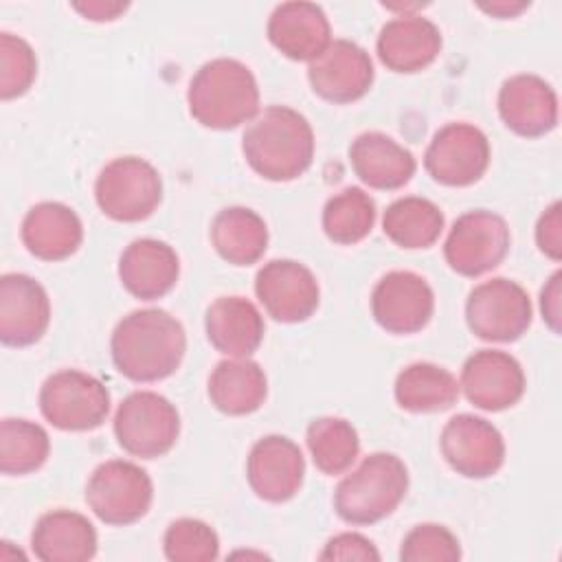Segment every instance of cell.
Masks as SVG:
<instances>
[{
  "mask_svg": "<svg viewBox=\"0 0 562 562\" xmlns=\"http://www.w3.org/2000/svg\"><path fill=\"white\" fill-rule=\"evenodd\" d=\"M187 351L182 323L160 307L123 316L110 338L116 371L132 382H158L176 373Z\"/></svg>",
  "mask_w": 562,
  "mask_h": 562,
  "instance_id": "1",
  "label": "cell"
},
{
  "mask_svg": "<svg viewBox=\"0 0 562 562\" xmlns=\"http://www.w3.org/2000/svg\"><path fill=\"white\" fill-rule=\"evenodd\" d=\"M241 151L261 178L290 182L303 176L314 160V132L301 112L288 105H270L246 127Z\"/></svg>",
  "mask_w": 562,
  "mask_h": 562,
  "instance_id": "2",
  "label": "cell"
},
{
  "mask_svg": "<svg viewBox=\"0 0 562 562\" xmlns=\"http://www.w3.org/2000/svg\"><path fill=\"white\" fill-rule=\"evenodd\" d=\"M191 116L209 130H235L259 114V86L239 59L217 57L202 64L189 81Z\"/></svg>",
  "mask_w": 562,
  "mask_h": 562,
  "instance_id": "3",
  "label": "cell"
},
{
  "mask_svg": "<svg viewBox=\"0 0 562 562\" xmlns=\"http://www.w3.org/2000/svg\"><path fill=\"white\" fill-rule=\"evenodd\" d=\"M408 490V470L393 452H373L345 474L334 492V509L349 525H373L391 516Z\"/></svg>",
  "mask_w": 562,
  "mask_h": 562,
  "instance_id": "4",
  "label": "cell"
},
{
  "mask_svg": "<svg viewBox=\"0 0 562 562\" xmlns=\"http://www.w3.org/2000/svg\"><path fill=\"white\" fill-rule=\"evenodd\" d=\"M94 200L114 222H143L162 202L160 173L145 158H114L97 176Z\"/></svg>",
  "mask_w": 562,
  "mask_h": 562,
  "instance_id": "5",
  "label": "cell"
},
{
  "mask_svg": "<svg viewBox=\"0 0 562 562\" xmlns=\"http://www.w3.org/2000/svg\"><path fill=\"white\" fill-rule=\"evenodd\" d=\"M178 435L180 413L156 391L130 393L114 413V437L132 457L158 459L176 446Z\"/></svg>",
  "mask_w": 562,
  "mask_h": 562,
  "instance_id": "6",
  "label": "cell"
},
{
  "mask_svg": "<svg viewBox=\"0 0 562 562\" xmlns=\"http://www.w3.org/2000/svg\"><path fill=\"white\" fill-rule=\"evenodd\" d=\"M37 402L50 426L70 432L94 430L110 415L108 386L79 369H61L48 375L40 389Z\"/></svg>",
  "mask_w": 562,
  "mask_h": 562,
  "instance_id": "7",
  "label": "cell"
},
{
  "mask_svg": "<svg viewBox=\"0 0 562 562\" xmlns=\"http://www.w3.org/2000/svg\"><path fill=\"white\" fill-rule=\"evenodd\" d=\"M154 501V483L149 474L125 459L99 463L86 483V503L92 514L114 527L140 520Z\"/></svg>",
  "mask_w": 562,
  "mask_h": 562,
  "instance_id": "8",
  "label": "cell"
},
{
  "mask_svg": "<svg viewBox=\"0 0 562 562\" xmlns=\"http://www.w3.org/2000/svg\"><path fill=\"white\" fill-rule=\"evenodd\" d=\"M533 307L527 290L505 277L472 288L465 301L470 331L487 342H514L531 325Z\"/></svg>",
  "mask_w": 562,
  "mask_h": 562,
  "instance_id": "9",
  "label": "cell"
},
{
  "mask_svg": "<svg viewBox=\"0 0 562 562\" xmlns=\"http://www.w3.org/2000/svg\"><path fill=\"white\" fill-rule=\"evenodd\" d=\"M509 241L505 217L474 209L454 220L443 244V257L457 274L474 279L494 270L507 257Z\"/></svg>",
  "mask_w": 562,
  "mask_h": 562,
  "instance_id": "10",
  "label": "cell"
},
{
  "mask_svg": "<svg viewBox=\"0 0 562 562\" xmlns=\"http://www.w3.org/2000/svg\"><path fill=\"white\" fill-rule=\"evenodd\" d=\"M424 167L443 187H470L490 167V140L472 123H448L428 143Z\"/></svg>",
  "mask_w": 562,
  "mask_h": 562,
  "instance_id": "11",
  "label": "cell"
},
{
  "mask_svg": "<svg viewBox=\"0 0 562 562\" xmlns=\"http://www.w3.org/2000/svg\"><path fill=\"white\" fill-rule=\"evenodd\" d=\"M439 448L448 465L465 479L494 476L505 463L501 430L472 413H459L446 422Z\"/></svg>",
  "mask_w": 562,
  "mask_h": 562,
  "instance_id": "12",
  "label": "cell"
},
{
  "mask_svg": "<svg viewBox=\"0 0 562 562\" xmlns=\"http://www.w3.org/2000/svg\"><path fill=\"white\" fill-rule=\"evenodd\" d=\"M435 312V292L428 281L411 270H391L371 292L375 323L397 336L422 331Z\"/></svg>",
  "mask_w": 562,
  "mask_h": 562,
  "instance_id": "13",
  "label": "cell"
},
{
  "mask_svg": "<svg viewBox=\"0 0 562 562\" xmlns=\"http://www.w3.org/2000/svg\"><path fill=\"white\" fill-rule=\"evenodd\" d=\"M255 294L268 316L279 323L307 321L321 301L314 272L294 259H272L255 277Z\"/></svg>",
  "mask_w": 562,
  "mask_h": 562,
  "instance_id": "14",
  "label": "cell"
},
{
  "mask_svg": "<svg viewBox=\"0 0 562 562\" xmlns=\"http://www.w3.org/2000/svg\"><path fill=\"white\" fill-rule=\"evenodd\" d=\"M459 389L476 408L498 413L522 397L525 371L507 351L479 349L463 362Z\"/></svg>",
  "mask_w": 562,
  "mask_h": 562,
  "instance_id": "15",
  "label": "cell"
},
{
  "mask_svg": "<svg viewBox=\"0 0 562 562\" xmlns=\"http://www.w3.org/2000/svg\"><path fill=\"white\" fill-rule=\"evenodd\" d=\"M375 70L369 53L351 40H334L307 66V79L321 99L329 103H353L362 99Z\"/></svg>",
  "mask_w": 562,
  "mask_h": 562,
  "instance_id": "16",
  "label": "cell"
},
{
  "mask_svg": "<svg viewBox=\"0 0 562 562\" xmlns=\"http://www.w3.org/2000/svg\"><path fill=\"white\" fill-rule=\"evenodd\" d=\"M246 476L250 490L268 503H285L296 496L305 476L301 448L283 435L257 439L248 452Z\"/></svg>",
  "mask_w": 562,
  "mask_h": 562,
  "instance_id": "17",
  "label": "cell"
},
{
  "mask_svg": "<svg viewBox=\"0 0 562 562\" xmlns=\"http://www.w3.org/2000/svg\"><path fill=\"white\" fill-rule=\"evenodd\" d=\"M50 301L40 281L22 272L0 277V340L7 347L35 345L48 329Z\"/></svg>",
  "mask_w": 562,
  "mask_h": 562,
  "instance_id": "18",
  "label": "cell"
},
{
  "mask_svg": "<svg viewBox=\"0 0 562 562\" xmlns=\"http://www.w3.org/2000/svg\"><path fill=\"white\" fill-rule=\"evenodd\" d=\"M496 103L501 121L518 136L538 138L558 125V94L538 75L520 72L505 79Z\"/></svg>",
  "mask_w": 562,
  "mask_h": 562,
  "instance_id": "19",
  "label": "cell"
},
{
  "mask_svg": "<svg viewBox=\"0 0 562 562\" xmlns=\"http://www.w3.org/2000/svg\"><path fill=\"white\" fill-rule=\"evenodd\" d=\"M270 44L294 61H312L331 44V26L314 2H281L268 18Z\"/></svg>",
  "mask_w": 562,
  "mask_h": 562,
  "instance_id": "20",
  "label": "cell"
},
{
  "mask_svg": "<svg viewBox=\"0 0 562 562\" xmlns=\"http://www.w3.org/2000/svg\"><path fill=\"white\" fill-rule=\"evenodd\" d=\"M380 61L393 72H419L428 68L441 50V33L435 22L417 13H400L389 20L378 35Z\"/></svg>",
  "mask_w": 562,
  "mask_h": 562,
  "instance_id": "21",
  "label": "cell"
},
{
  "mask_svg": "<svg viewBox=\"0 0 562 562\" xmlns=\"http://www.w3.org/2000/svg\"><path fill=\"white\" fill-rule=\"evenodd\" d=\"M180 277L178 252L160 239H134L119 259V279L123 288L140 299L156 301L169 294Z\"/></svg>",
  "mask_w": 562,
  "mask_h": 562,
  "instance_id": "22",
  "label": "cell"
},
{
  "mask_svg": "<svg viewBox=\"0 0 562 562\" xmlns=\"http://www.w3.org/2000/svg\"><path fill=\"white\" fill-rule=\"evenodd\" d=\"M353 173L371 189L395 191L411 182L417 162L411 149L382 132H362L349 145Z\"/></svg>",
  "mask_w": 562,
  "mask_h": 562,
  "instance_id": "23",
  "label": "cell"
},
{
  "mask_svg": "<svg viewBox=\"0 0 562 562\" xmlns=\"http://www.w3.org/2000/svg\"><path fill=\"white\" fill-rule=\"evenodd\" d=\"M20 237L33 257L42 261H61L79 250L83 241V224L68 204L40 202L26 211Z\"/></svg>",
  "mask_w": 562,
  "mask_h": 562,
  "instance_id": "24",
  "label": "cell"
},
{
  "mask_svg": "<svg viewBox=\"0 0 562 562\" xmlns=\"http://www.w3.org/2000/svg\"><path fill=\"white\" fill-rule=\"evenodd\" d=\"M209 342L228 358L252 356L263 340V316L246 296H220L204 316Z\"/></svg>",
  "mask_w": 562,
  "mask_h": 562,
  "instance_id": "25",
  "label": "cell"
},
{
  "mask_svg": "<svg viewBox=\"0 0 562 562\" xmlns=\"http://www.w3.org/2000/svg\"><path fill=\"white\" fill-rule=\"evenodd\" d=\"M31 547L42 562H86L97 553V529L79 512L53 509L37 518Z\"/></svg>",
  "mask_w": 562,
  "mask_h": 562,
  "instance_id": "26",
  "label": "cell"
},
{
  "mask_svg": "<svg viewBox=\"0 0 562 562\" xmlns=\"http://www.w3.org/2000/svg\"><path fill=\"white\" fill-rule=\"evenodd\" d=\"M268 395V378L250 358H226L209 375V400L224 415H250Z\"/></svg>",
  "mask_w": 562,
  "mask_h": 562,
  "instance_id": "27",
  "label": "cell"
},
{
  "mask_svg": "<svg viewBox=\"0 0 562 562\" xmlns=\"http://www.w3.org/2000/svg\"><path fill=\"white\" fill-rule=\"evenodd\" d=\"M211 244L224 261L252 266L268 248V226L248 206H226L211 222Z\"/></svg>",
  "mask_w": 562,
  "mask_h": 562,
  "instance_id": "28",
  "label": "cell"
},
{
  "mask_svg": "<svg viewBox=\"0 0 562 562\" xmlns=\"http://www.w3.org/2000/svg\"><path fill=\"white\" fill-rule=\"evenodd\" d=\"M457 378L435 362H413L395 378V402L408 413H439L459 400Z\"/></svg>",
  "mask_w": 562,
  "mask_h": 562,
  "instance_id": "29",
  "label": "cell"
},
{
  "mask_svg": "<svg viewBox=\"0 0 562 562\" xmlns=\"http://www.w3.org/2000/svg\"><path fill=\"white\" fill-rule=\"evenodd\" d=\"M443 213L428 198L406 195L389 204L382 217L384 235L400 248H430L443 231Z\"/></svg>",
  "mask_w": 562,
  "mask_h": 562,
  "instance_id": "30",
  "label": "cell"
},
{
  "mask_svg": "<svg viewBox=\"0 0 562 562\" xmlns=\"http://www.w3.org/2000/svg\"><path fill=\"white\" fill-rule=\"evenodd\" d=\"M305 441L314 465L327 476L347 472L360 452L358 430L342 417L327 415L310 422Z\"/></svg>",
  "mask_w": 562,
  "mask_h": 562,
  "instance_id": "31",
  "label": "cell"
},
{
  "mask_svg": "<svg viewBox=\"0 0 562 562\" xmlns=\"http://www.w3.org/2000/svg\"><path fill=\"white\" fill-rule=\"evenodd\" d=\"M50 454L48 432L29 419L7 417L0 424V470L7 476H24L40 470Z\"/></svg>",
  "mask_w": 562,
  "mask_h": 562,
  "instance_id": "32",
  "label": "cell"
},
{
  "mask_svg": "<svg viewBox=\"0 0 562 562\" xmlns=\"http://www.w3.org/2000/svg\"><path fill=\"white\" fill-rule=\"evenodd\" d=\"M375 224V202L360 187H347L323 206V231L329 241L353 246L362 241Z\"/></svg>",
  "mask_w": 562,
  "mask_h": 562,
  "instance_id": "33",
  "label": "cell"
},
{
  "mask_svg": "<svg viewBox=\"0 0 562 562\" xmlns=\"http://www.w3.org/2000/svg\"><path fill=\"white\" fill-rule=\"evenodd\" d=\"M162 549L171 562H211L220 555V538L204 520L178 518L167 527Z\"/></svg>",
  "mask_w": 562,
  "mask_h": 562,
  "instance_id": "34",
  "label": "cell"
},
{
  "mask_svg": "<svg viewBox=\"0 0 562 562\" xmlns=\"http://www.w3.org/2000/svg\"><path fill=\"white\" fill-rule=\"evenodd\" d=\"M37 75L31 44L13 33H0V99L9 101L29 92Z\"/></svg>",
  "mask_w": 562,
  "mask_h": 562,
  "instance_id": "35",
  "label": "cell"
},
{
  "mask_svg": "<svg viewBox=\"0 0 562 562\" xmlns=\"http://www.w3.org/2000/svg\"><path fill=\"white\" fill-rule=\"evenodd\" d=\"M461 558V547L457 536L435 522L415 525L402 540L400 560L402 562H457Z\"/></svg>",
  "mask_w": 562,
  "mask_h": 562,
  "instance_id": "36",
  "label": "cell"
},
{
  "mask_svg": "<svg viewBox=\"0 0 562 562\" xmlns=\"http://www.w3.org/2000/svg\"><path fill=\"white\" fill-rule=\"evenodd\" d=\"M321 560H360V562H378L380 560V551L375 549V544L356 531H345V533H336L334 538H329L318 555Z\"/></svg>",
  "mask_w": 562,
  "mask_h": 562,
  "instance_id": "37",
  "label": "cell"
},
{
  "mask_svg": "<svg viewBox=\"0 0 562 562\" xmlns=\"http://www.w3.org/2000/svg\"><path fill=\"white\" fill-rule=\"evenodd\" d=\"M536 244L551 261L562 259V204L551 202L536 224Z\"/></svg>",
  "mask_w": 562,
  "mask_h": 562,
  "instance_id": "38",
  "label": "cell"
},
{
  "mask_svg": "<svg viewBox=\"0 0 562 562\" xmlns=\"http://www.w3.org/2000/svg\"><path fill=\"white\" fill-rule=\"evenodd\" d=\"M560 283H562V272L555 270L549 277V281L544 283V288L540 290V312L553 334H560V321H562V316H560V296H562Z\"/></svg>",
  "mask_w": 562,
  "mask_h": 562,
  "instance_id": "39",
  "label": "cell"
},
{
  "mask_svg": "<svg viewBox=\"0 0 562 562\" xmlns=\"http://www.w3.org/2000/svg\"><path fill=\"white\" fill-rule=\"evenodd\" d=\"M127 2H103V0H90V2H72V9L81 13L86 20L92 22H112L121 13L127 11Z\"/></svg>",
  "mask_w": 562,
  "mask_h": 562,
  "instance_id": "40",
  "label": "cell"
},
{
  "mask_svg": "<svg viewBox=\"0 0 562 562\" xmlns=\"http://www.w3.org/2000/svg\"><path fill=\"white\" fill-rule=\"evenodd\" d=\"M529 7V2H490V4H479V9H483L485 13L494 15V18H516L518 13H522Z\"/></svg>",
  "mask_w": 562,
  "mask_h": 562,
  "instance_id": "41",
  "label": "cell"
}]
</instances>
